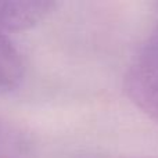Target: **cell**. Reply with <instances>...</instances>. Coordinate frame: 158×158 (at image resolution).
Wrapping results in <instances>:
<instances>
[{
  "instance_id": "cell-1",
  "label": "cell",
  "mask_w": 158,
  "mask_h": 158,
  "mask_svg": "<svg viewBox=\"0 0 158 158\" xmlns=\"http://www.w3.org/2000/svg\"><path fill=\"white\" fill-rule=\"evenodd\" d=\"M125 87L132 101L158 122V25L132 61Z\"/></svg>"
},
{
  "instance_id": "cell-2",
  "label": "cell",
  "mask_w": 158,
  "mask_h": 158,
  "mask_svg": "<svg viewBox=\"0 0 158 158\" xmlns=\"http://www.w3.org/2000/svg\"><path fill=\"white\" fill-rule=\"evenodd\" d=\"M24 61L11 39L0 32V92H7L21 83Z\"/></svg>"
},
{
  "instance_id": "cell-3",
  "label": "cell",
  "mask_w": 158,
  "mask_h": 158,
  "mask_svg": "<svg viewBox=\"0 0 158 158\" xmlns=\"http://www.w3.org/2000/svg\"><path fill=\"white\" fill-rule=\"evenodd\" d=\"M31 140L15 123L0 118V158H29Z\"/></svg>"
}]
</instances>
